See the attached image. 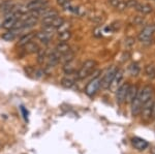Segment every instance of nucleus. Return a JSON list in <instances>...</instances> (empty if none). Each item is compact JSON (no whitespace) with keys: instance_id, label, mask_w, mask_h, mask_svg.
<instances>
[{"instance_id":"30","label":"nucleus","mask_w":155,"mask_h":154,"mask_svg":"<svg viewBox=\"0 0 155 154\" xmlns=\"http://www.w3.org/2000/svg\"><path fill=\"white\" fill-rule=\"evenodd\" d=\"M137 0H127L126 1V5H127V8L130 7V8H134L137 5Z\"/></svg>"},{"instance_id":"16","label":"nucleus","mask_w":155,"mask_h":154,"mask_svg":"<svg viewBox=\"0 0 155 154\" xmlns=\"http://www.w3.org/2000/svg\"><path fill=\"white\" fill-rule=\"evenodd\" d=\"M35 37V33L34 32H29V33L24 34L23 36H21V38L19 39L18 44L20 47H23L26 44H28L29 41H32V39Z\"/></svg>"},{"instance_id":"13","label":"nucleus","mask_w":155,"mask_h":154,"mask_svg":"<svg viewBox=\"0 0 155 154\" xmlns=\"http://www.w3.org/2000/svg\"><path fill=\"white\" fill-rule=\"evenodd\" d=\"M137 87L136 85H129L128 87V90H127V94H126V100L128 103H131L134 98L137 97Z\"/></svg>"},{"instance_id":"32","label":"nucleus","mask_w":155,"mask_h":154,"mask_svg":"<svg viewBox=\"0 0 155 154\" xmlns=\"http://www.w3.org/2000/svg\"><path fill=\"white\" fill-rule=\"evenodd\" d=\"M119 1H120V0H109V3L111 4L112 6L116 7V6H117V4L119 3Z\"/></svg>"},{"instance_id":"17","label":"nucleus","mask_w":155,"mask_h":154,"mask_svg":"<svg viewBox=\"0 0 155 154\" xmlns=\"http://www.w3.org/2000/svg\"><path fill=\"white\" fill-rule=\"evenodd\" d=\"M134 8L143 15H148L152 11V6L150 4H146V3H137V5Z\"/></svg>"},{"instance_id":"15","label":"nucleus","mask_w":155,"mask_h":154,"mask_svg":"<svg viewBox=\"0 0 155 154\" xmlns=\"http://www.w3.org/2000/svg\"><path fill=\"white\" fill-rule=\"evenodd\" d=\"M55 51L58 54H60V55H63V54L71 51V46H69L66 41H60L56 46V48H55Z\"/></svg>"},{"instance_id":"14","label":"nucleus","mask_w":155,"mask_h":154,"mask_svg":"<svg viewBox=\"0 0 155 154\" xmlns=\"http://www.w3.org/2000/svg\"><path fill=\"white\" fill-rule=\"evenodd\" d=\"M23 48L25 50L27 54H33V53H37L39 51V46L34 41H29L28 44H26L25 46H23Z\"/></svg>"},{"instance_id":"24","label":"nucleus","mask_w":155,"mask_h":154,"mask_svg":"<svg viewBox=\"0 0 155 154\" xmlns=\"http://www.w3.org/2000/svg\"><path fill=\"white\" fill-rule=\"evenodd\" d=\"M145 73H146L147 77H149L150 79H154L155 78V66L154 65H147L145 67Z\"/></svg>"},{"instance_id":"20","label":"nucleus","mask_w":155,"mask_h":154,"mask_svg":"<svg viewBox=\"0 0 155 154\" xmlns=\"http://www.w3.org/2000/svg\"><path fill=\"white\" fill-rule=\"evenodd\" d=\"M71 30H65V31L59 32V34H58L59 41H67L71 39Z\"/></svg>"},{"instance_id":"9","label":"nucleus","mask_w":155,"mask_h":154,"mask_svg":"<svg viewBox=\"0 0 155 154\" xmlns=\"http://www.w3.org/2000/svg\"><path fill=\"white\" fill-rule=\"evenodd\" d=\"M122 80H123V73H122L121 70H117V73H116V74H115L113 81H112L111 85H110V87H109L110 90H112L113 92H115V91H116L117 89L121 86Z\"/></svg>"},{"instance_id":"4","label":"nucleus","mask_w":155,"mask_h":154,"mask_svg":"<svg viewBox=\"0 0 155 154\" xmlns=\"http://www.w3.org/2000/svg\"><path fill=\"white\" fill-rule=\"evenodd\" d=\"M48 4L49 2L47 0H31V1L26 4V7L28 9V11H41V9L48 7Z\"/></svg>"},{"instance_id":"5","label":"nucleus","mask_w":155,"mask_h":154,"mask_svg":"<svg viewBox=\"0 0 155 154\" xmlns=\"http://www.w3.org/2000/svg\"><path fill=\"white\" fill-rule=\"evenodd\" d=\"M152 94H153V89H152V87L145 86L144 88H142L141 90L137 92V97L139 98L140 101H141V103L144 105L146 101H148L149 99L151 98Z\"/></svg>"},{"instance_id":"12","label":"nucleus","mask_w":155,"mask_h":154,"mask_svg":"<svg viewBox=\"0 0 155 154\" xmlns=\"http://www.w3.org/2000/svg\"><path fill=\"white\" fill-rule=\"evenodd\" d=\"M142 106H143V103L140 101V99L136 97L134 100L131 101V113L134 116H137L141 114L142 111Z\"/></svg>"},{"instance_id":"25","label":"nucleus","mask_w":155,"mask_h":154,"mask_svg":"<svg viewBox=\"0 0 155 154\" xmlns=\"http://www.w3.org/2000/svg\"><path fill=\"white\" fill-rule=\"evenodd\" d=\"M63 22H64V19L62 18V17L57 16L56 18H55V19L53 20V22H52L51 27H52L53 29H55V30H57V28H59L60 25L63 23Z\"/></svg>"},{"instance_id":"21","label":"nucleus","mask_w":155,"mask_h":154,"mask_svg":"<svg viewBox=\"0 0 155 154\" xmlns=\"http://www.w3.org/2000/svg\"><path fill=\"white\" fill-rule=\"evenodd\" d=\"M15 4L12 3V1H4L3 3L0 5V11H4V12H9L14 8Z\"/></svg>"},{"instance_id":"18","label":"nucleus","mask_w":155,"mask_h":154,"mask_svg":"<svg viewBox=\"0 0 155 154\" xmlns=\"http://www.w3.org/2000/svg\"><path fill=\"white\" fill-rule=\"evenodd\" d=\"M74 52L69 51V52H67V53L63 54V55H60L59 62H61L62 64H66V63H69V62L74 61Z\"/></svg>"},{"instance_id":"34","label":"nucleus","mask_w":155,"mask_h":154,"mask_svg":"<svg viewBox=\"0 0 155 154\" xmlns=\"http://www.w3.org/2000/svg\"><path fill=\"white\" fill-rule=\"evenodd\" d=\"M21 111H22V113H23V115H24V118L27 119V117H28V112L25 110L24 106H21Z\"/></svg>"},{"instance_id":"1","label":"nucleus","mask_w":155,"mask_h":154,"mask_svg":"<svg viewBox=\"0 0 155 154\" xmlns=\"http://www.w3.org/2000/svg\"><path fill=\"white\" fill-rule=\"evenodd\" d=\"M96 61L92 60V59H88L83 63L82 67L78 70V73L76 74V79L77 80H83V79L87 78L92 71L94 70L96 66Z\"/></svg>"},{"instance_id":"35","label":"nucleus","mask_w":155,"mask_h":154,"mask_svg":"<svg viewBox=\"0 0 155 154\" xmlns=\"http://www.w3.org/2000/svg\"><path fill=\"white\" fill-rule=\"evenodd\" d=\"M152 115L155 117V101H154V103H153V111H152Z\"/></svg>"},{"instance_id":"36","label":"nucleus","mask_w":155,"mask_h":154,"mask_svg":"<svg viewBox=\"0 0 155 154\" xmlns=\"http://www.w3.org/2000/svg\"><path fill=\"white\" fill-rule=\"evenodd\" d=\"M151 154H155V147L151 148Z\"/></svg>"},{"instance_id":"10","label":"nucleus","mask_w":155,"mask_h":154,"mask_svg":"<svg viewBox=\"0 0 155 154\" xmlns=\"http://www.w3.org/2000/svg\"><path fill=\"white\" fill-rule=\"evenodd\" d=\"M131 144L137 150L139 151H143L145 149H147L149 147V143L147 141H145L144 139H141L139 136H134L131 139Z\"/></svg>"},{"instance_id":"31","label":"nucleus","mask_w":155,"mask_h":154,"mask_svg":"<svg viewBox=\"0 0 155 154\" xmlns=\"http://www.w3.org/2000/svg\"><path fill=\"white\" fill-rule=\"evenodd\" d=\"M144 22V18L143 17H136L134 20V25H141Z\"/></svg>"},{"instance_id":"23","label":"nucleus","mask_w":155,"mask_h":154,"mask_svg":"<svg viewBox=\"0 0 155 154\" xmlns=\"http://www.w3.org/2000/svg\"><path fill=\"white\" fill-rule=\"evenodd\" d=\"M46 59H47V52L42 49H39V51L37 52V62L39 64H44Z\"/></svg>"},{"instance_id":"7","label":"nucleus","mask_w":155,"mask_h":154,"mask_svg":"<svg viewBox=\"0 0 155 154\" xmlns=\"http://www.w3.org/2000/svg\"><path fill=\"white\" fill-rule=\"evenodd\" d=\"M129 84H122L121 86L119 87L116 90V100L119 105L123 103L124 101L126 100V94H127V90H128Z\"/></svg>"},{"instance_id":"8","label":"nucleus","mask_w":155,"mask_h":154,"mask_svg":"<svg viewBox=\"0 0 155 154\" xmlns=\"http://www.w3.org/2000/svg\"><path fill=\"white\" fill-rule=\"evenodd\" d=\"M153 103H154V100L152 98H150L148 101L144 103L143 106H142V111H141V114L143 115L144 119H149L151 118L152 116V111H153Z\"/></svg>"},{"instance_id":"11","label":"nucleus","mask_w":155,"mask_h":154,"mask_svg":"<svg viewBox=\"0 0 155 154\" xmlns=\"http://www.w3.org/2000/svg\"><path fill=\"white\" fill-rule=\"evenodd\" d=\"M18 20V16L17 15H12L11 17H8L7 19L4 20V22L2 23V28L6 29V30H11V29H14L15 25H16V22Z\"/></svg>"},{"instance_id":"19","label":"nucleus","mask_w":155,"mask_h":154,"mask_svg":"<svg viewBox=\"0 0 155 154\" xmlns=\"http://www.w3.org/2000/svg\"><path fill=\"white\" fill-rule=\"evenodd\" d=\"M18 30H16V29H11V30L6 31L5 33L2 34V39H4V41H14L15 38H16L17 36V33L16 32Z\"/></svg>"},{"instance_id":"27","label":"nucleus","mask_w":155,"mask_h":154,"mask_svg":"<svg viewBox=\"0 0 155 154\" xmlns=\"http://www.w3.org/2000/svg\"><path fill=\"white\" fill-rule=\"evenodd\" d=\"M134 44H136V39L134 37H126L125 41H124V46L126 48H131Z\"/></svg>"},{"instance_id":"28","label":"nucleus","mask_w":155,"mask_h":154,"mask_svg":"<svg viewBox=\"0 0 155 154\" xmlns=\"http://www.w3.org/2000/svg\"><path fill=\"white\" fill-rule=\"evenodd\" d=\"M126 8H127L126 1H124V0H120L119 3L117 4V6H116V9L118 11H124Z\"/></svg>"},{"instance_id":"29","label":"nucleus","mask_w":155,"mask_h":154,"mask_svg":"<svg viewBox=\"0 0 155 154\" xmlns=\"http://www.w3.org/2000/svg\"><path fill=\"white\" fill-rule=\"evenodd\" d=\"M69 27H71V24H69L68 22L64 21L63 23L60 25L59 28H57V31H58V32H62V31H65V30H69Z\"/></svg>"},{"instance_id":"3","label":"nucleus","mask_w":155,"mask_h":154,"mask_svg":"<svg viewBox=\"0 0 155 154\" xmlns=\"http://www.w3.org/2000/svg\"><path fill=\"white\" fill-rule=\"evenodd\" d=\"M117 73V68L116 67H111L109 69V70L107 71L106 74L104 76V78H102V80L101 81V86L104 89H109L110 85H111L112 81H113L115 74Z\"/></svg>"},{"instance_id":"22","label":"nucleus","mask_w":155,"mask_h":154,"mask_svg":"<svg viewBox=\"0 0 155 154\" xmlns=\"http://www.w3.org/2000/svg\"><path fill=\"white\" fill-rule=\"evenodd\" d=\"M61 85L65 88H71L74 85V80L71 79V77H65L61 80Z\"/></svg>"},{"instance_id":"6","label":"nucleus","mask_w":155,"mask_h":154,"mask_svg":"<svg viewBox=\"0 0 155 154\" xmlns=\"http://www.w3.org/2000/svg\"><path fill=\"white\" fill-rule=\"evenodd\" d=\"M154 31H155L154 26H151V25L145 26L143 28V30L141 31V33L139 34L140 41H142V43H147V41H149L151 36L153 35Z\"/></svg>"},{"instance_id":"33","label":"nucleus","mask_w":155,"mask_h":154,"mask_svg":"<svg viewBox=\"0 0 155 154\" xmlns=\"http://www.w3.org/2000/svg\"><path fill=\"white\" fill-rule=\"evenodd\" d=\"M56 1H57V3H58L60 6H64L67 2H68V0H56Z\"/></svg>"},{"instance_id":"2","label":"nucleus","mask_w":155,"mask_h":154,"mask_svg":"<svg viewBox=\"0 0 155 154\" xmlns=\"http://www.w3.org/2000/svg\"><path fill=\"white\" fill-rule=\"evenodd\" d=\"M101 80L99 79V77H95V78H93L87 84L86 89H85V92H86L87 95L88 96L95 95L97 91H98V89L101 88Z\"/></svg>"},{"instance_id":"26","label":"nucleus","mask_w":155,"mask_h":154,"mask_svg":"<svg viewBox=\"0 0 155 154\" xmlns=\"http://www.w3.org/2000/svg\"><path fill=\"white\" fill-rule=\"evenodd\" d=\"M129 73L131 76H137L140 74V66L137 62H134L129 65Z\"/></svg>"}]
</instances>
